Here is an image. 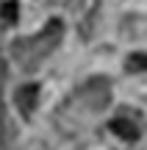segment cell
I'll return each mask as SVG.
<instances>
[{
	"label": "cell",
	"mask_w": 147,
	"mask_h": 150,
	"mask_svg": "<svg viewBox=\"0 0 147 150\" xmlns=\"http://www.w3.org/2000/svg\"><path fill=\"white\" fill-rule=\"evenodd\" d=\"M61 36H64V22L61 20H50L36 36L14 39V42H11V59H14L25 72H36L39 64L58 47Z\"/></svg>",
	"instance_id": "1"
},
{
	"label": "cell",
	"mask_w": 147,
	"mask_h": 150,
	"mask_svg": "<svg viewBox=\"0 0 147 150\" xmlns=\"http://www.w3.org/2000/svg\"><path fill=\"white\" fill-rule=\"evenodd\" d=\"M78 100L89 108V111H103L111 103V81L106 75H94L78 89Z\"/></svg>",
	"instance_id": "2"
},
{
	"label": "cell",
	"mask_w": 147,
	"mask_h": 150,
	"mask_svg": "<svg viewBox=\"0 0 147 150\" xmlns=\"http://www.w3.org/2000/svg\"><path fill=\"white\" fill-rule=\"evenodd\" d=\"M108 128L125 142H136L142 134V122H139L136 111H131V108H120V114L108 122Z\"/></svg>",
	"instance_id": "3"
},
{
	"label": "cell",
	"mask_w": 147,
	"mask_h": 150,
	"mask_svg": "<svg viewBox=\"0 0 147 150\" xmlns=\"http://www.w3.org/2000/svg\"><path fill=\"white\" fill-rule=\"evenodd\" d=\"M36 103H39V86L36 83H25V86H20L14 92V106L20 108L22 117H31Z\"/></svg>",
	"instance_id": "4"
},
{
	"label": "cell",
	"mask_w": 147,
	"mask_h": 150,
	"mask_svg": "<svg viewBox=\"0 0 147 150\" xmlns=\"http://www.w3.org/2000/svg\"><path fill=\"white\" fill-rule=\"evenodd\" d=\"M128 72H147V53H131L125 59Z\"/></svg>",
	"instance_id": "5"
},
{
	"label": "cell",
	"mask_w": 147,
	"mask_h": 150,
	"mask_svg": "<svg viewBox=\"0 0 147 150\" xmlns=\"http://www.w3.org/2000/svg\"><path fill=\"white\" fill-rule=\"evenodd\" d=\"M17 17H20L17 0H6V3H3V22H6V25H17Z\"/></svg>",
	"instance_id": "6"
},
{
	"label": "cell",
	"mask_w": 147,
	"mask_h": 150,
	"mask_svg": "<svg viewBox=\"0 0 147 150\" xmlns=\"http://www.w3.org/2000/svg\"><path fill=\"white\" fill-rule=\"evenodd\" d=\"M61 6H67V8H78V3H81V0H58Z\"/></svg>",
	"instance_id": "7"
}]
</instances>
